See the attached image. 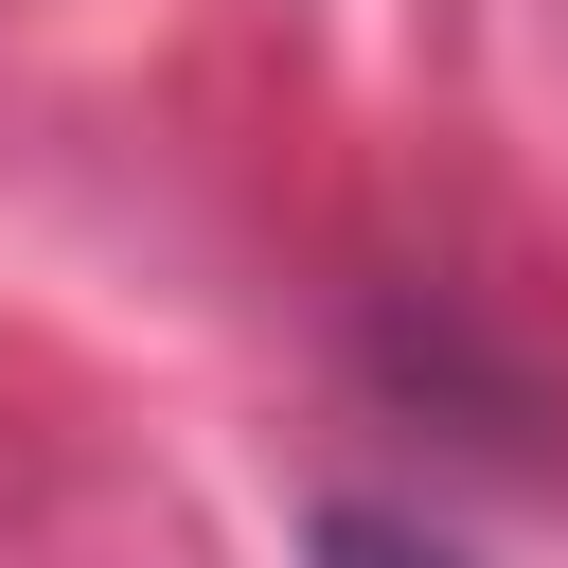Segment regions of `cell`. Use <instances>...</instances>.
Segmentation results:
<instances>
[{
	"label": "cell",
	"instance_id": "obj_1",
	"mask_svg": "<svg viewBox=\"0 0 568 568\" xmlns=\"http://www.w3.org/2000/svg\"><path fill=\"white\" fill-rule=\"evenodd\" d=\"M320 568H444V550L390 532V515H320Z\"/></svg>",
	"mask_w": 568,
	"mask_h": 568
}]
</instances>
